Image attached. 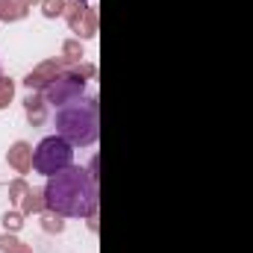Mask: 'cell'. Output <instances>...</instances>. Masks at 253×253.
<instances>
[{
    "label": "cell",
    "instance_id": "8fae6325",
    "mask_svg": "<svg viewBox=\"0 0 253 253\" xmlns=\"http://www.w3.org/2000/svg\"><path fill=\"white\" fill-rule=\"evenodd\" d=\"M83 44H80V39H65L62 42V59L65 65H80L83 62Z\"/></svg>",
    "mask_w": 253,
    "mask_h": 253
},
{
    "label": "cell",
    "instance_id": "7c38bea8",
    "mask_svg": "<svg viewBox=\"0 0 253 253\" xmlns=\"http://www.w3.org/2000/svg\"><path fill=\"white\" fill-rule=\"evenodd\" d=\"M0 253H33L27 242H21L15 233H3L0 236Z\"/></svg>",
    "mask_w": 253,
    "mask_h": 253
},
{
    "label": "cell",
    "instance_id": "e0dca14e",
    "mask_svg": "<svg viewBox=\"0 0 253 253\" xmlns=\"http://www.w3.org/2000/svg\"><path fill=\"white\" fill-rule=\"evenodd\" d=\"M15 97V83L9 77H0V109H6Z\"/></svg>",
    "mask_w": 253,
    "mask_h": 253
},
{
    "label": "cell",
    "instance_id": "9c48e42d",
    "mask_svg": "<svg viewBox=\"0 0 253 253\" xmlns=\"http://www.w3.org/2000/svg\"><path fill=\"white\" fill-rule=\"evenodd\" d=\"M21 212H24V215H42V212H47L44 189H30V194L21 200Z\"/></svg>",
    "mask_w": 253,
    "mask_h": 253
},
{
    "label": "cell",
    "instance_id": "d6986e66",
    "mask_svg": "<svg viewBox=\"0 0 253 253\" xmlns=\"http://www.w3.org/2000/svg\"><path fill=\"white\" fill-rule=\"evenodd\" d=\"M21 6H27V9H33V6H42V0H18Z\"/></svg>",
    "mask_w": 253,
    "mask_h": 253
},
{
    "label": "cell",
    "instance_id": "277c9868",
    "mask_svg": "<svg viewBox=\"0 0 253 253\" xmlns=\"http://www.w3.org/2000/svg\"><path fill=\"white\" fill-rule=\"evenodd\" d=\"M83 91H85V77L83 74H77V71H62L47 88H44V97H47V103L50 106H56V109H62L68 103H74V100H80L83 97Z\"/></svg>",
    "mask_w": 253,
    "mask_h": 253
},
{
    "label": "cell",
    "instance_id": "3957f363",
    "mask_svg": "<svg viewBox=\"0 0 253 253\" xmlns=\"http://www.w3.org/2000/svg\"><path fill=\"white\" fill-rule=\"evenodd\" d=\"M74 159V144H68L62 135H47L33 147V171L42 177H53L65 171Z\"/></svg>",
    "mask_w": 253,
    "mask_h": 253
},
{
    "label": "cell",
    "instance_id": "4fadbf2b",
    "mask_svg": "<svg viewBox=\"0 0 253 253\" xmlns=\"http://www.w3.org/2000/svg\"><path fill=\"white\" fill-rule=\"evenodd\" d=\"M42 230H44V233H50V236H53V233L59 236V233L65 230L62 215H56V212H50V209H47V212H42Z\"/></svg>",
    "mask_w": 253,
    "mask_h": 253
},
{
    "label": "cell",
    "instance_id": "ba28073f",
    "mask_svg": "<svg viewBox=\"0 0 253 253\" xmlns=\"http://www.w3.org/2000/svg\"><path fill=\"white\" fill-rule=\"evenodd\" d=\"M6 162H9V168L15 171V174H30L33 171V147L27 144V141H15L12 147H9V153H6Z\"/></svg>",
    "mask_w": 253,
    "mask_h": 253
},
{
    "label": "cell",
    "instance_id": "9a60e30c",
    "mask_svg": "<svg viewBox=\"0 0 253 253\" xmlns=\"http://www.w3.org/2000/svg\"><path fill=\"white\" fill-rule=\"evenodd\" d=\"M27 194H30V186H27V180H24V177H18V180H12V183H9V200H12V203H21Z\"/></svg>",
    "mask_w": 253,
    "mask_h": 253
},
{
    "label": "cell",
    "instance_id": "5b68a950",
    "mask_svg": "<svg viewBox=\"0 0 253 253\" xmlns=\"http://www.w3.org/2000/svg\"><path fill=\"white\" fill-rule=\"evenodd\" d=\"M62 18L68 21L71 33H77V39H94L97 36V12L85 0H71L65 6Z\"/></svg>",
    "mask_w": 253,
    "mask_h": 253
},
{
    "label": "cell",
    "instance_id": "6da1fadb",
    "mask_svg": "<svg viewBox=\"0 0 253 253\" xmlns=\"http://www.w3.org/2000/svg\"><path fill=\"white\" fill-rule=\"evenodd\" d=\"M44 200L47 209L62 218H91L97 215V180L85 168L68 165L65 171L47 177Z\"/></svg>",
    "mask_w": 253,
    "mask_h": 253
},
{
    "label": "cell",
    "instance_id": "2e32d148",
    "mask_svg": "<svg viewBox=\"0 0 253 253\" xmlns=\"http://www.w3.org/2000/svg\"><path fill=\"white\" fill-rule=\"evenodd\" d=\"M3 227H6V233H18V230L24 227V212L9 209V212L3 215Z\"/></svg>",
    "mask_w": 253,
    "mask_h": 253
},
{
    "label": "cell",
    "instance_id": "5bb4252c",
    "mask_svg": "<svg viewBox=\"0 0 253 253\" xmlns=\"http://www.w3.org/2000/svg\"><path fill=\"white\" fill-rule=\"evenodd\" d=\"M68 0H42V15L44 18H62Z\"/></svg>",
    "mask_w": 253,
    "mask_h": 253
},
{
    "label": "cell",
    "instance_id": "7a4b0ae2",
    "mask_svg": "<svg viewBox=\"0 0 253 253\" xmlns=\"http://www.w3.org/2000/svg\"><path fill=\"white\" fill-rule=\"evenodd\" d=\"M56 135L74 147H91L100 135V103L97 97H80L56 109Z\"/></svg>",
    "mask_w": 253,
    "mask_h": 253
},
{
    "label": "cell",
    "instance_id": "ac0fdd59",
    "mask_svg": "<svg viewBox=\"0 0 253 253\" xmlns=\"http://www.w3.org/2000/svg\"><path fill=\"white\" fill-rule=\"evenodd\" d=\"M74 71H77V74H83V77H85V80H88V77H94V74H97V68H94V65H88V62H80V65H77V68H74Z\"/></svg>",
    "mask_w": 253,
    "mask_h": 253
},
{
    "label": "cell",
    "instance_id": "30bf717a",
    "mask_svg": "<svg viewBox=\"0 0 253 253\" xmlns=\"http://www.w3.org/2000/svg\"><path fill=\"white\" fill-rule=\"evenodd\" d=\"M27 6H21L18 0H0V21H6V24H15V21H21V18H27Z\"/></svg>",
    "mask_w": 253,
    "mask_h": 253
},
{
    "label": "cell",
    "instance_id": "8992f818",
    "mask_svg": "<svg viewBox=\"0 0 253 253\" xmlns=\"http://www.w3.org/2000/svg\"><path fill=\"white\" fill-rule=\"evenodd\" d=\"M62 71H68V65H65L62 56H59V59H44V62L36 65V68L24 77V85H27L30 91H44Z\"/></svg>",
    "mask_w": 253,
    "mask_h": 253
},
{
    "label": "cell",
    "instance_id": "52a82bcc",
    "mask_svg": "<svg viewBox=\"0 0 253 253\" xmlns=\"http://www.w3.org/2000/svg\"><path fill=\"white\" fill-rule=\"evenodd\" d=\"M47 97H44V91H30L27 97H24V115H27V121L30 126H42L47 121Z\"/></svg>",
    "mask_w": 253,
    "mask_h": 253
}]
</instances>
